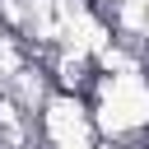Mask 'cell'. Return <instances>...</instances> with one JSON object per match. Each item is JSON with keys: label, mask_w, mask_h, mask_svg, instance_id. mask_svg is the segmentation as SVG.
I'll return each mask as SVG.
<instances>
[{"label": "cell", "mask_w": 149, "mask_h": 149, "mask_svg": "<svg viewBox=\"0 0 149 149\" xmlns=\"http://www.w3.org/2000/svg\"><path fill=\"white\" fill-rule=\"evenodd\" d=\"M102 140H144L149 135V74L144 70H102L88 93Z\"/></svg>", "instance_id": "obj_1"}]
</instances>
